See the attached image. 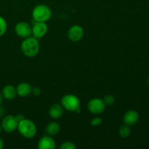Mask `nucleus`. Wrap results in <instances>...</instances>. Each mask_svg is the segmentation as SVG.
<instances>
[{"instance_id":"b1692460","label":"nucleus","mask_w":149,"mask_h":149,"mask_svg":"<svg viewBox=\"0 0 149 149\" xmlns=\"http://www.w3.org/2000/svg\"><path fill=\"white\" fill-rule=\"evenodd\" d=\"M3 96H2V94H1V93H0V106L1 105V103H2V101H3Z\"/></svg>"},{"instance_id":"f8f14e48","label":"nucleus","mask_w":149,"mask_h":149,"mask_svg":"<svg viewBox=\"0 0 149 149\" xmlns=\"http://www.w3.org/2000/svg\"><path fill=\"white\" fill-rule=\"evenodd\" d=\"M1 94H2L3 97L6 100H13L16 97L17 95V90L16 88L13 85H6L4 88L2 89L1 91Z\"/></svg>"},{"instance_id":"6ab92c4d","label":"nucleus","mask_w":149,"mask_h":149,"mask_svg":"<svg viewBox=\"0 0 149 149\" xmlns=\"http://www.w3.org/2000/svg\"><path fill=\"white\" fill-rule=\"evenodd\" d=\"M103 101L106 103V105H109V106H111V105L113 104L115 101V98L113 95H107L106 96H105L104 99H103Z\"/></svg>"},{"instance_id":"4be33fe9","label":"nucleus","mask_w":149,"mask_h":149,"mask_svg":"<svg viewBox=\"0 0 149 149\" xmlns=\"http://www.w3.org/2000/svg\"><path fill=\"white\" fill-rule=\"evenodd\" d=\"M16 119H17V122H20L21 120H23V119H25V116L22 114H17V116H15Z\"/></svg>"},{"instance_id":"f03ea898","label":"nucleus","mask_w":149,"mask_h":149,"mask_svg":"<svg viewBox=\"0 0 149 149\" xmlns=\"http://www.w3.org/2000/svg\"><path fill=\"white\" fill-rule=\"evenodd\" d=\"M17 130L22 136L26 138H33L37 132L36 125L31 120L26 118L18 122Z\"/></svg>"},{"instance_id":"a878e982","label":"nucleus","mask_w":149,"mask_h":149,"mask_svg":"<svg viewBox=\"0 0 149 149\" xmlns=\"http://www.w3.org/2000/svg\"><path fill=\"white\" fill-rule=\"evenodd\" d=\"M147 84H148V85L149 86V78L148 79V80H147Z\"/></svg>"},{"instance_id":"39448f33","label":"nucleus","mask_w":149,"mask_h":149,"mask_svg":"<svg viewBox=\"0 0 149 149\" xmlns=\"http://www.w3.org/2000/svg\"><path fill=\"white\" fill-rule=\"evenodd\" d=\"M17 125H18V122L16 119L15 116L12 115L6 116L1 122L2 130L7 133L14 132L16 130H17Z\"/></svg>"},{"instance_id":"412c9836","label":"nucleus","mask_w":149,"mask_h":149,"mask_svg":"<svg viewBox=\"0 0 149 149\" xmlns=\"http://www.w3.org/2000/svg\"><path fill=\"white\" fill-rule=\"evenodd\" d=\"M31 93H33V95L38 96L41 94V90L39 88V87H32Z\"/></svg>"},{"instance_id":"1a4fd4ad","label":"nucleus","mask_w":149,"mask_h":149,"mask_svg":"<svg viewBox=\"0 0 149 149\" xmlns=\"http://www.w3.org/2000/svg\"><path fill=\"white\" fill-rule=\"evenodd\" d=\"M84 36V29L79 25H74L69 29L68 31V37L74 42H79Z\"/></svg>"},{"instance_id":"6e6552de","label":"nucleus","mask_w":149,"mask_h":149,"mask_svg":"<svg viewBox=\"0 0 149 149\" xmlns=\"http://www.w3.org/2000/svg\"><path fill=\"white\" fill-rule=\"evenodd\" d=\"M47 25L45 22H35L32 26V35L37 39H40L46 35L47 32Z\"/></svg>"},{"instance_id":"423d86ee","label":"nucleus","mask_w":149,"mask_h":149,"mask_svg":"<svg viewBox=\"0 0 149 149\" xmlns=\"http://www.w3.org/2000/svg\"><path fill=\"white\" fill-rule=\"evenodd\" d=\"M106 103L100 98H93L89 101L87 108L90 113L93 114H100L106 109Z\"/></svg>"},{"instance_id":"dca6fc26","label":"nucleus","mask_w":149,"mask_h":149,"mask_svg":"<svg viewBox=\"0 0 149 149\" xmlns=\"http://www.w3.org/2000/svg\"><path fill=\"white\" fill-rule=\"evenodd\" d=\"M119 135L123 138H128L131 135L130 127L127 125L121 126L119 130Z\"/></svg>"},{"instance_id":"7ed1b4c3","label":"nucleus","mask_w":149,"mask_h":149,"mask_svg":"<svg viewBox=\"0 0 149 149\" xmlns=\"http://www.w3.org/2000/svg\"><path fill=\"white\" fill-rule=\"evenodd\" d=\"M32 16L35 22L46 23L52 17V11L48 6L45 4H39L33 8Z\"/></svg>"},{"instance_id":"20e7f679","label":"nucleus","mask_w":149,"mask_h":149,"mask_svg":"<svg viewBox=\"0 0 149 149\" xmlns=\"http://www.w3.org/2000/svg\"><path fill=\"white\" fill-rule=\"evenodd\" d=\"M63 108L69 111H76L80 108V100L74 95H65L61 99Z\"/></svg>"},{"instance_id":"a211bd4d","label":"nucleus","mask_w":149,"mask_h":149,"mask_svg":"<svg viewBox=\"0 0 149 149\" xmlns=\"http://www.w3.org/2000/svg\"><path fill=\"white\" fill-rule=\"evenodd\" d=\"M76 148H77V146H76L75 144L72 142H70V141L63 143L60 147L61 149H75Z\"/></svg>"},{"instance_id":"393cba45","label":"nucleus","mask_w":149,"mask_h":149,"mask_svg":"<svg viewBox=\"0 0 149 149\" xmlns=\"http://www.w3.org/2000/svg\"><path fill=\"white\" fill-rule=\"evenodd\" d=\"M1 131H2V127H1V125L0 124V134H1Z\"/></svg>"},{"instance_id":"0eeeda50","label":"nucleus","mask_w":149,"mask_h":149,"mask_svg":"<svg viewBox=\"0 0 149 149\" xmlns=\"http://www.w3.org/2000/svg\"><path fill=\"white\" fill-rule=\"evenodd\" d=\"M16 34L20 37L26 39L32 35V26L26 22H20L15 28Z\"/></svg>"},{"instance_id":"aec40b11","label":"nucleus","mask_w":149,"mask_h":149,"mask_svg":"<svg viewBox=\"0 0 149 149\" xmlns=\"http://www.w3.org/2000/svg\"><path fill=\"white\" fill-rule=\"evenodd\" d=\"M102 122H103V120H102L101 118L96 117L92 120L91 125L94 127H97V126H99V125H101Z\"/></svg>"},{"instance_id":"2eb2a0df","label":"nucleus","mask_w":149,"mask_h":149,"mask_svg":"<svg viewBox=\"0 0 149 149\" xmlns=\"http://www.w3.org/2000/svg\"><path fill=\"white\" fill-rule=\"evenodd\" d=\"M61 127L58 122H52L51 123L48 124L46 127V132L49 136H54L59 133Z\"/></svg>"},{"instance_id":"9b49d317","label":"nucleus","mask_w":149,"mask_h":149,"mask_svg":"<svg viewBox=\"0 0 149 149\" xmlns=\"http://www.w3.org/2000/svg\"><path fill=\"white\" fill-rule=\"evenodd\" d=\"M56 146L55 141L51 136H44L38 142V148L39 149H54Z\"/></svg>"},{"instance_id":"f3484780","label":"nucleus","mask_w":149,"mask_h":149,"mask_svg":"<svg viewBox=\"0 0 149 149\" xmlns=\"http://www.w3.org/2000/svg\"><path fill=\"white\" fill-rule=\"evenodd\" d=\"M7 29V21L4 17L0 16V36H3L6 33Z\"/></svg>"},{"instance_id":"ddd939ff","label":"nucleus","mask_w":149,"mask_h":149,"mask_svg":"<svg viewBox=\"0 0 149 149\" xmlns=\"http://www.w3.org/2000/svg\"><path fill=\"white\" fill-rule=\"evenodd\" d=\"M17 94L20 97H26L31 93L32 87L30 84L26 82L20 83L16 87Z\"/></svg>"},{"instance_id":"5701e85b","label":"nucleus","mask_w":149,"mask_h":149,"mask_svg":"<svg viewBox=\"0 0 149 149\" xmlns=\"http://www.w3.org/2000/svg\"><path fill=\"white\" fill-rule=\"evenodd\" d=\"M4 141L1 138H0V149H2L4 148Z\"/></svg>"},{"instance_id":"9d476101","label":"nucleus","mask_w":149,"mask_h":149,"mask_svg":"<svg viewBox=\"0 0 149 149\" xmlns=\"http://www.w3.org/2000/svg\"><path fill=\"white\" fill-rule=\"evenodd\" d=\"M140 119L139 113L134 110H130L125 113L123 116V121L125 125L128 126H133L136 125Z\"/></svg>"},{"instance_id":"f257e3e1","label":"nucleus","mask_w":149,"mask_h":149,"mask_svg":"<svg viewBox=\"0 0 149 149\" xmlns=\"http://www.w3.org/2000/svg\"><path fill=\"white\" fill-rule=\"evenodd\" d=\"M21 50L26 56L33 58L39 52V39L33 36L26 38L21 43Z\"/></svg>"},{"instance_id":"4468645a","label":"nucleus","mask_w":149,"mask_h":149,"mask_svg":"<svg viewBox=\"0 0 149 149\" xmlns=\"http://www.w3.org/2000/svg\"><path fill=\"white\" fill-rule=\"evenodd\" d=\"M49 114L52 119H59L63 114V108L59 104H54L49 108Z\"/></svg>"}]
</instances>
